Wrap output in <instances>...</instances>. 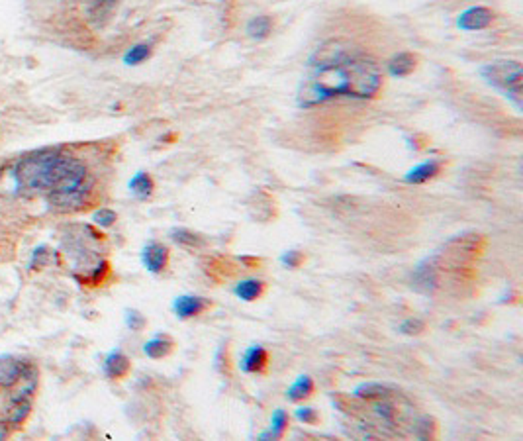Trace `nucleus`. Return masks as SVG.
<instances>
[{"label": "nucleus", "instance_id": "obj_23", "mask_svg": "<svg viewBox=\"0 0 523 441\" xmlns=\"http://www.w3.org/2000/svg\"><path fill=\"white\" fill-rule=\"evenodd\" d=\"M92 220H94V224H96V226L110 227L116 224L118 216H116L114 210H110V208H100V210H96V212H94Z\"/></svg>", "mask_w": 523, "mask_h": 441}, {"label": "nucleus", "instance_id": "obj_25", "mask_svg": "<svg viewBox=\"0 0 523 441\" xmlns=\"http://www.w3.org/2000/svg\"><path fill=\"white\" fill-rule=\"evenodd\" d=\"M377 414L386 422V424H390L392 426L394 422H396V408H394L390 402H386V398H382V400H377Z\"/></svg>", "mask_w": 523, "mask_h": 441}, {"label": "nucleus", "instance_id": "obj_8", "mask_svg": "<svg viewBox=\"0 0 523 441\" xmlns=\"http://www.w3.org/2000/svg\"><path fill=\"white\" fill-rule=\"evenodd\" d=\"M267 365H269V353L267 349L261 348V346H251V348L243 353L241 357V371L247 374H259L267 371Z\"/></svg>", "mask_w": 523, "mask_h": 441}, {"label": "nucleus", "instance_id": "obj_13", "mask_svg": "<svg viewBox=\"0 0 523 441\" xmlns=\"http://www.w3.org/2000/svg\"><path fill=\"white\" fill-rule=\"evenodd\" d=\"M175 349V341L170 339L169 335H155L153 339H149L144 346V353L149 359H163L169 357Z\"/></svg>", "mask_w": 523, "mask_h": 441}, {"label": "nucleus", "instance_id": "obj_12", "mask_svg": "<svg viewBox=\"0 0 523 441\" xmlns=\"http://www.w3.org/2000/svg\"><path fill=\"white\" fill-rule=\"evenodd\" d=\"M265 291H267V286L259 279H245V281H239L234 286V294H236L239 300H243V302L259 300L263 294H265Z\"/></svg>", "mask_w": 523, "mask_h": 441}, {"label": "nucleus", "instance_id": "obj_11", "mask_svg": "<svg viewBox=\"0 0 523 441\" xmlns=\"http://www.w3.org/2000/svg\"><path fill=\"white\" fill-rule=\"evenodd\" d=\"M439 173H441V163L432 159L421 163V165L414 167V169H410V171L405 173L404 181L408 185H423V183L432 181L433 177H437Z\"/></svg>", "mask_w": 523, "mask_h": 441}, {"label": "nucleus", "instance_id": "obj_1", "mask_svg": "<svg viewBox=\"0 0 523 441\" xmlns=\"http://www.w3.org/2000/svg\"><path fill=\"white\" fill-rule=\"evenodd\" d=\"M314 67V73L302 82L296 94V102L302 108L318 106L335 96L366 100L375 98L382 89V71L368 57L345 54Z\"/></svg>", "mask_w": 523, "mask_h": 441}, {"label": "nucleus", "instance_id": "obj_27", "mask_svg": "<svg viewBox=\"0 0 523 441\" xmlns=\"http://www.w3.org/2000/svg\"><path fill=\"white\" fill-rule=\"evenodd\" d=\"M294 416H296L300 422H304V424H310V426H314V424L320 422V414H318V410L312 408V406H300Z\"/></svg>", "mask_w": 523, "mask_h": 441}, {"label": "nucleus", "instance_id": "obj_21", "mask_svg": "<svg viewBox=\"0 0 523 441\" xmlns=\"http://www.w3.org/2000/svg\"><path fill=\"white\" fill-rule=\"evenodd\" d=\"M149 55H151V45H147V43H137V45H133L130 47L126 55H124V63L126 65H140V63H144L145 59H149Z\"/></svg>", "mask_w": 523, "mask_h": 441}, {"label": "nucleus", "instance_id": "obj_3", "mask_svg": "<svg viewBox=\"0 0 523 441\" xmlns=\"http://www.w3.org/2000/svg\"><path fill=\"white\" fill-rule=\"evenodd\" d=\"M482 79L496 87L498 91L506 93L508 98L515 102V106H522L523 98V69L520 61H496L488 63L480 69Z\"/></svg>", "mask_w": 523, "mask_h": 441}, {"label": "nucleus", "instance_id": "obj_4", "mask_svg": "<svg viewBox=\"0 0 523 441\" xmlns=\"http://www.w3.org/2000/svg\"><path fill=\"white\" fill-rule=\"evenodd\" d=\"M36 374V369L16 357H0V390H10Z\"/></svg>", "mask_w": 523, "mask_h": 441}, {"label": "nucleus", "instance_id": "obj_6", "mask_svg": "<svg viewBox=\"0 0 523 441\" xmlns=\"http://www.w3.org/2000/svg\"><path fill=\"white\" fill-rule=\"evenodd\" d=\"M212 308V302L204 296H197V294H184V296H177L173 302V310L179 318L188 320V318H197L200 314H204L206 310Z\"/></svg>", "mask_w": 523, "mask_h": 441}, {"label": "nucleus", "instance_id": "obj_26", "mask_svg": "<svg viewBox=\"0 0 523 441\" xmlns=\"http://www.w3.org/2000/svg\"><path fill=\"white\" fill-rule=\"evenodd\" d=\"M126 324H128V328H130L131 332H142L147 320H145L144 314H140L137 310H128L126 312Z\"/></svg>", "mask_w": 523, "mask_h": 441}, {"label": "nucleus", "instance_id": "obj_9", "mask_svg": "<svg viewBox=\"0 0 523 441\" xmlns=\"http://www.w3.org/2000/svg\"><path fill=\"white\" fill-rule=\"evenodd\" d=\"M131 361L128 355H124L122 351H112L108 357L104 359V365H102V371L108 378L112 381H120L124 378L126 374L130 373Z\"/></svg>", "mask_w": 523, "mask_h": 441}, {"label": "nucleus", "instance_id": "obj_29", "mask_svg": "<svg viewBox=\"0 0 523 441\" xmlns=\"http://www.w3.org/2000/svg\"><path fill=\"white\" fill-rule=\"evenodd\" d=\"M47 259H49V249L47 247H38L34 255H32V263H30V267L32 269H41L47 265Z\"/></svg>", "mask_w": 523, "mask_h": 441}, {"label": "nucleus", "instance_id": "obj_16", "mask_svg": "<svg viewBox=\"0 0 523 441\" xmlns=\"http://www.w3.org/2000/svg\"><path fill=\"white\" fill-rule=\"evenodd\" d=\"M130 190L135 199L145 201V199H149V196L153 194L155 183H153L151 174L145 173V171H140V173H135V177L130 181Z\"/></svg>", "mask_w": 523, "mask_h": 441}, {"label": "nucleus", "instance_id": "obj_10", "mask_svg": "<svg viewBox=\"0 0 523 441\" xmlns=\"http://www.w3.org/2000/svg\"><path fill=\"white\" fill-rule=\"evenodd\" d=\"M418 67V57L414 54H410V52H402V54H396L386 63V69H388V75H392V77H408V75H412L414 71Z\"/></svg>", "mask_w": 523, "mask_h": 441}, {"label": "nucleus", "instance_id": "obj_24", "mask_svg": "<svg viewBox=\"0 0 523 441\" xmlns=\"http://www.w3.org/2000/svg\"><path fill=\"white\" fill-rule=\"evenodd\" d=\"M116 4V0H92L91 6V16L94 20H100V18H106L108 12L112 10V6Z\"/></svg>", "mask_w": 523, "mask_h": 441}, {"label": "nucleus", "instance_id": "obj_19", "mask_svg": "<svg viewBox=\"0 0 523 441\" xmlns=\"http://www.w3.org/2000/svg\"><path fill=\"white\" fill-rule=\"evenodd\" d=\"M170 240L179 243V245H183V247H188V249H197V247L204 245V240L198 234L190 231V229H184V227H175L170 231Z\"/></svg>", "mask_w": 523, "mask_h": 441}, {"label": "nucleus", "instance_id": "obj_28", "mask_svg": "<svg viewBox=\"0 0 523 441\" xmlns=\"http://www.w3.org/2000/svg\"><path fill=\"white\" fill-rule=\"evenodd\" d=\"M282 265L287 269H298L304 263V253L302 251H296V249H290L287 253L280 257Z\"/></svg>", "mask_w": 523, "mask_h": 441}, {"label": "nucleus", "instance_id": "obj_18", "mask_svg": "<svg viewBox=\"0 0 523 441\" xmlns=\"http://www.w3.org/2000/svg\"><path fill=\"white\" fill-rule=\"evenodd\" d=\"M355 396H359L363 400L377 402L382 400V398H388L390 396V388L380 385V383H365V385L355 388Z\"/></svg>", "mask_w": 523, "mask_h": 441}, {"label": "nucleus", "instance_id": "obj_5", "mask_svg": "<svg viewBox=\"0 0 523 441\" xmlns=\"http://www.w3.org/2000/svg\"><path fill=\"white\" fill-rule=\"evenodd\" d=\"M494 12L486 6H472L469 10L458 14L457 27L463 32H478L492 26Z\"/></svg>", "mask_w": 523, "mask_h": 441}, {"label": "nucleus", "instance_id": "obj_14", "mask_svg": "<svg viewBox=\"0 0 523 441\" xmlns=\"http://www.w3.org/2000/svg\"><path fill=\"white\" fill-rule=\"evenodd\" d=\"M315 385L314 381H312V376H308V374H300L287 390V398L290 402H304L308 400L312 394H314Z\"/></svg>", "mask_w": 523, "mask_h": 441}, {"label": "nucleus", "instance_id": "obj_15", "mask_svg": "<svg viewBox=\"0 0 523 441\" xmlns=\"http://www.w3.org/2000/svg\"><path fill=\"white\" fill-rule=\"evenodd\" d=\"M288 424H290V418L288 414L282 410V408H278L273 412V418H271V426L267 431H263L261 433V440H280L285 433L288 431Z\"/></svg>", "mask_w": 523, "mask_h": 441}, {"label": "nucleus", "instance_id": "obj_22", "mask_svg": "<svg viewBox=\"0 0 523 441\" xmlns=\"http://www.w3.org/2000/svg\"><path fill=\"white\" fill-rule=\"evenodd\" d=\"M427 330L425 321L419 320V318H408L400 324V332L404 335H419L423 334Z\"/></svg>", "mask_w": 523, "mask_h": 441}, {"label": "nucleus", "instance_id": "obj_17", "mask_svg": "<svg viewBox=\"0 0 523 441\" xmlns=\"http://www.w3.org/2000/svg\"><path fill=\"white\" fill-rule=\"evenodd\" d=\"M245 32H247L249 38L253 40H265L271 36L273 32V20L271 16H253L245 26Z\"/></svg>", "mask_w": 523, "mask_h": 441}, {"label": "nucleus", "instance_id": "obj_20", "mask_svg": "<svg viewBox=\"0 0 523 441\" xmlns=\"http://www.w3.org/2000/svg\"><path fill=\"white\" fill-rule=\"evenodd\" d=\"M414 282L421 291H427V293L433 291L437 284V273H435L433 265H419L416 275H414Z\"/></svg>", "mask_w": 523, "mask_h": 441}, {"label": "nucleus", "instance_id": "obj_2", "mask_svg": "<svg viewBox=\"0 0 523 441\" xmlns=\"http://www.w3.org/2000/svg\"><path fill=\"white\" fill-rule=\"evenodd\" d=\"M14 187L20 194H61L91 188L85 163L61 151H40L16 163Z\"/></svg>", "mask_w": 523, "mask_h": 441}, {"label": "nucleus", "instance_id": "obj_7", "mask_svg": "<svg viewBox=\"0 0 523 441\" xmlns=\"http://www.w3.org/2000/svg\"><path fill=\"white\" fill-rule=\"evenodd\" d=\"M169 249L163 243H157V241L147 243L144 251H142V261H144L145 269L153 275H159V273H163L165 269L169 267Z\"/></svg>", "mask_w": 523, "mask_h": 441}]
</instances>
